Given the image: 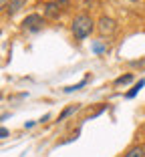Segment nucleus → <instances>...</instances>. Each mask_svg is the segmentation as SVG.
Wrapping results in <instances>:
<instances>
[{
  "label": "nucleus",
  "instance_id": "1",
  "mask_svg": "<svg viewBox=\"0 0 145 157\" xmlns=\"http://www.w3.org/2000/svg\"><path fill=\"white\" fill-rule=\"evenodd\" d=\"M73 34L77 38H87L91 33H93V20H91L89 14H79L73 20Z\"/></svg>",
  "mask_w": 145,
  "mask_h": 157
},
{
  "label": "nucleus",
  "instance_id": "2",
  "mask_svg": "<svg viewBox=\"0 0 145 157\" xmlns=\"http://www.w3.org/2000/svg\"><path fill=\"white\" fill-rule=\"evenodd\" d=\"M97 30L101 36H111L115 30H117V22L111 18V16H101L99 18V24H97Z\"/></svg>",
  "mask_w": 145,
  "mask_h": 157
},
{
  "label": "nucleus",
  "instance_id": "3",
  "mask_svg": "<svg viewBox=\"0 0 145 157\" xmlns=\"http://www.w3.org/2000/svg\"><path fill=\"white\" fill-rule=\"evenodd\" d=\"M42 28V16L38 14H30L22 20V30H28V33H36Z\"/></svg>",
  "mask_w": 145,
  "mask_h": 157
},
{
  "label": "nucleus",
  "instance_id": "4",
  "mask_svg": "<svg viewBox=\"0 0 145 157\" xmlns=\"http://www.w3.org/2000/svg\"><path fill=\"white\" fill-rule=\"evenodd\" d=\"M123 157H145V145H135V147H131Z\"/></svg>",
  "mask_w": 145,
  "mask_h": 157
},
{
  "label": "nucleus",
  "instance_id": "5",
  "mask_svg": "<svg viewBox=\"0 0 145 157\" xmlns=\"http://www.w3.org/2000/svg\"><path fill=\"white\" fill-rule=\"evenodd\" d=\"M24 2H26V0H10V2H8V8H6V10H8V14H10V16L18 12V10L24 6Z\"/></svg>",
  "mask_w": 145,
  "mask_h": 157
},
{
  "label": "nucleus",
  "instance_id": "6",
  "mask_svg": "<svg viewBox=\"0 0 145 157\" xmlns=\"http://www.w3.org/2000/svg\"><path fill=\"white\" fill-rule=\"evenodd\" d=\"M143 85H145V81H139V83H137V85H135V87H133V89H131V91L127 93V97H129V99H133V97H135V95H137V93H139V89H141V87H143Z\"/></svg>",
  "mask_w": 145,
  "mask_h": 157
},
{
  "label": "nucleus",
  "instance_id": "7",
  "mask_svg": "<svg viewBox=\"0 0 145 157\" xmlns=\"http://www.w3.org/2000/svg\"><path fill=\"white\" fill-rule=\"evenodd\" d=\"M133 78V75H123V77H119L117 81H115V85H125V83H129Z\"/></svg>",
  "mask_w": 145,
  "mask_h": 157
},
{
  "label": "nucleus",
  "instance_id": "8",
  "mask_svg": "<svg viewBox=\"0 0 145 157\" xmlns=\"http://www.w3.org/2000/svg\"><path fill=\"white\" fill-rule=\"evenodd\" d=\"M6 135H8V129H4V127H0V139H2V137H6Z\"/></svg>",
  "mask_w": 145,
  "mask_h": 157
},
{
  "label": "nucleus",
  "instance_id": "9",
  "mask_svg": "<svg viewBox=\"0 0 145 157\" xmlns=\"http://www.w3.org/2000/svg\"><path fill=\"white\" fill-rule=\"evenodd\" d=\"M8 2H10V0H0V10H2V8H8V6H6Z\"/></svg>",
  "mask_w": 145,
  "mask_h": 157
},
{
  "label": "nucleus",
  "instance_id": "10",
  "mask_svg": "<svg viewBox=\"0 0 145 157\" xmlns=\"http://www.w3.org/2000/svg\"><path fill=\"white\" fill-rule=\"evenodd\" d=\"M131 2H137V0H131Z\"/></svg>",
  "mask_w": 145,
  "mask_h": 157
}]
</instances>
